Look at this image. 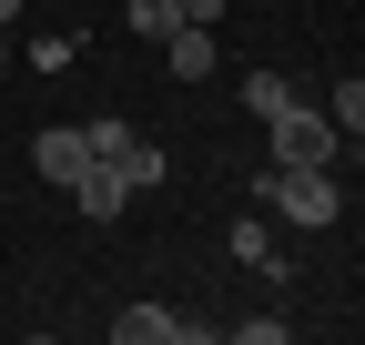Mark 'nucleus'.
Wrapping results in <instances>:
<instances>
[{
	"label": "nucleus",
	"mask_w": 365,
	"mask_h": 345,
	"mask_svg": "<svg viewBox=\"0 0 365 345\" xmlns=\"http://www.w3.org/2000/svg\"><path fill=\"white\" fill-rule=\"evenodd\" d=\"M284 102H294V81H284V71H244V112H254V122H274Z\"/></svg>",
	"instance_id": "1a4fd4ad"
},
{
	"label": "nucleus",
	"mask_w": 365,
	"mask_h": 345,
	"mask_svg": "<svg viewBox=\"0 0 365 345\" xmlns=\"http://www.w3.org/2000/svg\"><path fill=\"white\" fill-rule=\"evenodd\" d=\"M163 71H173V81H203V71H223V41H213L203 21H173V31H163Z\"/></svg>",
	"instance_id": "39448f33"
},
{
	"label": "nucleus",
	"mask_w": 365,
	"mask_h": 345,
	"mask_svg": "<svg viewBox=\"0 0 365 345\" xmlns=\"http://www.w3.org/2000/svg\"><path fill=\"white\" fill-rule=\"evenodd\" d=\"M325 122H335L345 143L365 133V81H355V71H335V92H325Z\"/></svg>",
	"instance_id": "0eeeda50"
},
{
	"label": "nucleus",
	"mask_w": 365,
	"mask_h": 345,
	"mask_svg": "<svg viewBox=\"0 0 365 345\" xmlns=\"http://www.w3.org/2000/svg\"><path fill=\"white\" fill-rule=\"evenodd\" d=\"M122 21H132V31H143V41H163V31H173L182 11H173V0H132V11H122Z\"/></svg>",
	"instance_id": "9b49d317"
},
{
	"label": "nucleus",
	"mask_w": 365,
	"mask_h": 345,
	"mask_svg": "<svg viewBox=\"0 0 365 345\" xmlns=\"http://www.w3.org/2000/svg\"><path fill=\"white\" fill-rule=\"evenodd\" d=\"M112 345H203V325L173 315V305H122L112 315Z\"/></svg>",
	"instance_id": "7ed1b4c3"
},
{
	"label": "nucleus",
	"mask_w": 365,
	"mask_h": 345,
	"mask_svg": "<svg viewBox=\"0 0 365 345\" xmlns=\"http://www.w3.org/2000/svg\"><path fill=\"white\" fill-rule=\"evenodd\" d=\"M112 172H122V183H132V193H153V183H163V153H153L143 133H132V143L112 153Z\"/></svg>",
	"instance_id": "6e6552de"
},
{
	"label": "nucleus",
	"mask_w": 365,
	"mask_h": 345,
	"mask_svg": "<svg viewBox=\"0 0 365 345\" xmlns=\"http://www.w3.org/2000/svg\"><path fill=\"white\" fill-rule=\"evenodd\" d=\"M31 163H41V183H71V172L91 163V153H81V122H51V133H31Z\"/></svg>",
	"instance_id": "423d86ee"
},
{
	"label": "nucleus",
	"mask_w": 365,
	"mask_h": 345,
	"mask_svg": "<svg viewBox=\"0 0 365 345\" xmlns=\"http://www.w3.org/2000/svg\"><path fill=\"white\" fill-rule=\"evenodd\" d=\"M0 61H11V31H0Z\"/></svg>",
	"instance_id": "4468645a"
},
{
	"label": "nucleus",
	"mask_w": 365,
	"mask_h": 345,
	"mask_svg": "<svg viewBox=\"0 0 365 345\" xmlns=\"http://www.w3.org/2000/svg\"><path fill=\"white\" fill-rule=\"evenodd\" d=\"M11 21H21V0H0V31H11Z\"/></svg>",
	"instance_id": "ddd939ff"
},
{
	"label": "nucleus",
	"mask_w": 365,
	"mask_h": 345,
	"mask_svg": "<svg viewBox=\"0 0 365 345\" xmlns=\"http://www.w3.org/2000/svg\"><path fill=\"white\" fill-rule=\"evenodd\" d=\"M71 203H81V224H122V203H132V183H122V172L112 163H81L71 172V183H61Z\"/></svg>",
	"instance_id": "20e7f679"
},
{
	"label": "nucleus",
	"mask_w": 365,
	"mask_h": 345,
	"mask_svg": "<svg viewBox=\"0 0 365 345\" xmlns=\"http://www.w3.org/2000/svg\"><path fill=\"white\" fill-rule=\"evenodd\" d=\"M264 213H274V224L325 234L335 213H345V193H335V172H314V163H274V172H264Z\"/></svg>",
	"instance_id": "f257e3e1"
},
{
	"label": "nucleus",
	"mask_w": 365,
	"mask_h": 345,
	"mask_svg": "<svg viewBox=\"0 0 365 345\" xmlns=\"http://www.w3.org/2000/svg\"><path fill=\"white\" fill-rule=\"evenodd\" d=\"M182 21H203V31H223V0H173Z\"/></svg>",
	"instance_id": "f8f14e48"
},
{
	"label": "nucleus",
	"mask_w": 365,
	"mask_h": 345,
	"mask_svg": "<svg viewBox=\"0 0 365 345\" xmlns=\"http://www.w3.org/2000/svg\"><path fill=\"white\" fill-rule=\"evenodd\" d=\"M264 143H274V163H314V172H335V163L355 153L335 122H325V112H304V102H284V112H274V122H264Z\"/></svg>",
	"instance_id": "f03ea898"
},
{
	"label": "nucleus",
	"mask_w": 365,
	"mask_h": 345,
	"mask_svg": "<svg viewBox=\"0 0 365 345\" xmlns=\"http://www.w3.org/2000/svg\"><path fill=\"white\" fill-rule=\"evenodd\" d=\"M234 254H244V264H264V274L284 264V254H274V213H254V224H234Z\"/></svg>",
	"instance_id": "9d476101"
}]
</instances>
